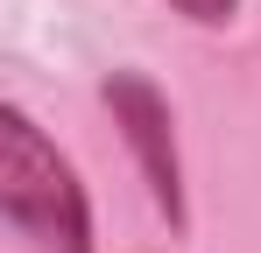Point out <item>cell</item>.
<instances>
[{
	"instance_id": "obj_1",
	"label": "cell",
	"mask_w": 261,
	"mask_h": 253,
	"mask_svg": "<svg viewBox=\"0 0 261 253\" xmlns=\"http://www.w3.org/2000/svg\"><path fill=\"white\" fill-rule=\"evenodd\" d=\"M0 218L29 253H99L92 190L29 106H0Z\"/></svg>"
},
{
	"instance_id": "obj_2",
	"label": "cell",
	"mask_w": 261,
	"mask_h": 253,
	"mask_svg": "<svg viewBox=\"0 0 261 253\" xmlns=\"http://www.w3.org/2000/svg\"><path fill=\"white\" fill-rule=\"evenodd\" d=\"M99 106L113 113V134H120V148H127V162L141 176L155 218L170 225V239H191V183H184V148H176L170 91L148 78V71L120 64V71L99 78Z\"/></svg>"
},
{
	"instance_id": "obj_3",
	"label": "cell",
	"mask_w": 261,
	"mask_h": 253,
	"mask_svg": "<svg viewBox=\"0 0 261 253\" xmlns=\"http://www.w3.org/2000/svg\"><path fill=\"white\" fill-rule=\"evenodd\" d=\"M176 21H191V28H205V36H219V28H233L240 21V7L247 0H163Z\"/></svg>"
}]
</instances>
